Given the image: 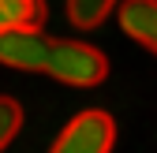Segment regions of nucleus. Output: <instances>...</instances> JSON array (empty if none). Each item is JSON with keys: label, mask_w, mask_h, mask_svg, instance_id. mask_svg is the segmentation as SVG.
Here are the masks:
<instances>
[{"label": "nucleus", "mask_w": 157, "mask_h": 153, "mask_svg": "<svg viewBox=\"0 0 157 153\" xmlns=\"http://www.w3.org/2000/svg\"><path fill=\"white\" fill-rule=\"evenodd\" d=\"M112 8H120V0H67V19L78 30H94L112 15Z\"/></svg>", "instance_id": "nucleus-6"}, {"label": "nucleus", "mask_w": 157, "mask_h": 153, "mask_svg": "<svg viewBox=\"0 0 157 153\" xmlns=\"http://www.w3.org/2000/svg\"><path fill=\"white\" fill-rule=\"evenodd\" d=\"M52 41L41 26H11L0 34V64L15 67V71H41L49 67L52 56Z\"/></svg>", "instance_id": "nucleus-3"}, {"label": "nucleus", "mask_w": 157, "mask_h": 153, "mask_svg": "<svg viewBox=\"0 0 157 153\" xmlns=\"http://www.w3.org/2000/svg\"><path fill=\"white\" fill-rule=\"evenodd\" d=\"M45 0H0V34L11 26H41Z\"/></svg>", "instance_id": "nucleus-5"}, {"label": "nucleus", "mask_w": 157, "mask_h": 153, "mask_svg": "<svg viewBox=\"0 0 157 153\" xmlns=\"http://www.w3.org/2000/svg\"><path fill=\"white\" fill-rule=\"evenodd\" d=\"M116 19L131 41H139L146 52L157 56V0H120Z\"/></svg>", "instance_id": "nucleus-4"}, {"label": "nucleus", "mask_w": 157, "mask_h": 153, "mask_svg": "<svg viewBox=\"0 0 157 153\" xmlns=\"http://www.w3.org/2000/svg\"><path fill=\"white\" fill-rule=\"evenodd\" d=\"M23 131V105L8 93H0V153L11 146V138Z\"/></svg>", "instance_id": "nucleus-7"}, {"label": "nucleus", "mask_w": 157, "mask_h": 153, "mask_svg": "<svg viewBox=\"0 0 157 153\" xmlns=\"http://www.w3.org/2000/svg\"><path fill=\"white\" fill-rule=\"evenodd\" d=\"M112 142H116L112 116L101 108H86L60 131L49 153H112Z\"/></svg>", "instance_id": "nucleus-2"}, {"label": "nucleus", "mask_w": 157, "mask_h": 153, "mask_svg": "<svg viewBox=\"0 0 157 153\" xmlns=\"http://www.w3.org/2000/svg\"><path fill=\"white\" fill-rule=\"evenodd\" d=\"M45 75L56 79V82H64V86L90 90V86H101L105 82L109 60H105V52H97L94 45H82V41H52V56H49Z\"/></svg>", "instance_id": "nucleus-1"}]
</instances>
